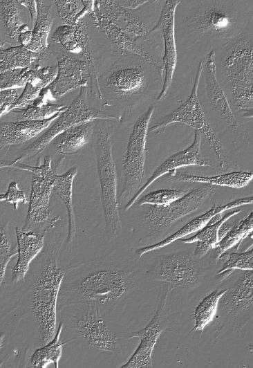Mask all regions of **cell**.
Segmentation results:
<instances>
[{
  "mask_svg": "<svg viewBox=\"0 0 253 368\" xmlns=\"http://www.w3.org/2000/svg\"><path fill=\"white\" fill-rule=\"evenodd\" d=\"M246 350L253 356V344H249L246 347Z\"/></svg>",
  "mask_w": 253,
  "mask_h": 368,
  "instance_id": "cell-48",
  "label": "cell"
},
{
  "mask_svg": "<svg viewBox=\"0 0 253 368\" xmlns=\"http://www.w3.org/2000/svg\"><path fill=\"white\" fill-rule=\"evenodd\" d=\"M243 210H234L226 212L224 216L221 214L214 216L209 223L196 233L186 239L178 241L182 243H196L194 251V256L197 259H201L210 250H214L220 242L219 229L221 226L231 217L241 212Z\"/></svg>",
  "mask_w": 253,
  "mask_h": 368,
  "instance_id": "cell-27",
  "label": "cell"
},
{
  "mask_svg": "<svg viewBox=\"0 0 253 368\" xmlns=\"http://www.w3.org/2000/svg\"><path fill=\"white\" fill-rule=\"evenodd\" d=\"M95 134V151L105 229L109 239L113 240L121 234L122 222L117 194L115 163L112 154L111 127L101 125Z\"/></svg>",
  "mask_w": 253,
  "mask_h": 368,
  "instance_id": "cell-6",
  "label": "cell"
},
{
  "mask_svg": "<svg viewBox=\"0 0 253 368\" xmlns=\"http://www.w3.org/2000/svg\"><path fill=\"white\" fill-rule=\"evenodd\" d=\"M216 190L214 185L204 184L194 187L168 205H149L141 217V221L149 230L147 237H162L173 224L197 210Z\"/></svg>",
  "mask_w": 253,
  "mask_h": 368,
  "instance_id": "cell-14",
  "label": "cell"
},
{
  "mask_svg": "<svg viewBox=\"0 0 253 368\" xmlns=\"http://www.w3.org/2000/svg\"><path fill=\"white\" fill-rule=\"evenodd\" d=\"M203 137L199 131H195L192 143L186 149L178 151L163 160L153 171L147 182L143 184L132 199L126 203L124 210H128L136 203L142 193L158 178L171 171L187 166L212 167L210 161L201 153V142Z\"/></svg>",
  "mask_w": 253,
  "mask_h": 368,
  "instance_id": "cell-19",
  "label": "cell"
},
{
  "mask_svg": "<svg viewBox=\"0 0 253 368\" xmlns=\"http://www.w3.org/2000/svg\"><path fill=\"white\" fill-rule=\"evenodd\" d=\"M165 177L172 182L200 183L239 189L247 186L253 180V172L233 171L213 176H204L171 171Z\"/></svg>",
  "mask_w": 253,
  "mask_h": 368,
  "instance_id": "cell-28",
  "label": "cell"
},
{
  "mask_svg": "<svg viewBox=\"0 0 253 368\" xmlns=\"http://www.w3.org/2000/svg\"><path fill=\"white\" fill-rule=\"evenodd\" d=\"M218 80L236 112L253 109V35L245 32L220 49Z\"/></svg>",
  "mask_w": 253,
  "mask_h": 368,
  "instance_id": "cell-4",
  "label": "cell"
},
{
  "mask_svg": "<svg viewBox=\"0 0 253 368\" xmlns=\"http://www.w3.org/2000/svg\"><path fill=\"white\" fill-rule=\"evenodd\" d=\"M155 109L151 105L134 122L129 134L123 157V187L118 194L119 205L127 203L143 185L144 165L148 153L147 147L149 125Z\"/></svg>",
  "mask_w": 253,
  "mask_h": 368,
  "instance_id": "cell-11",
  "label": "cell"
},
{
  "mask_svg": "<svg viewBox=\"0 0 253 368\" xmlns=\"http://www.w3.org/2000/svg\"><path fill=\"white\" fill-rule=\"evenodd\" d=\"M61 311L64 328L81 338L90 347L100 351L122 353L120 338L109 328L99 304H73Z\"/></svg>",
  "mask_w": 253,
  "mask_h": 368,
  "instance_id": "cell-7",
  "label": "cell"
},
{
  "mask_svg": "<svg viewBox=\"0 0 253 368\" xmlns=\"http://www.w3.org/2000/svg\"><path fill=\"white\" fill-rule=\"evenodd\" d=\"M37 17L32 28V38L26 48L35 53H44L48 48L47 39L55 19L53 1H36Z\"/></svg>",
  "mask_w": 253,
  "mask_h": 368,
  "instance_id": "cell-30",
  "label": "cell"
},
{
  "mask_svg": "<svg viewBox=\"0 0 253 368\" xmlns=\"http://www.w3.org/2000/svg\"><path fill=\"white\" fill-rule=\"evenodd\" d=\"M0 29L1 50L5 44L19 46L20 34L32 30L28 10L19 1L1 0Z\"/></svg>",
  "mask_w": 253,
  "mask_h": 368,
  "instance_id": "cell-24",
  "label": "cell"
},
{
  "mask_svg": "<svg viewBox=\"0 0 253 368\" xmlns=\"http://www.w3.org/2000/svg\"><path fill=\"white\" fill-rule=\"evenodd\" d=\"M0 201L12 203L15 210L18 209L19 202L24 204L28 202L24 190L19 187L18 183L16 181L9 183L7 192L1 194Z\"/></svg>",
  "mask_w": 253,
  "mask_h": 368,
  "instance_id": "cell-42",
  "label": "cell"
},
{
  "mask_svg": "<svg viewBox=\"0 0 253 368\" xmlns=\"http://www.w3.org/2000/svg\"><path fill=\"white\" fill-rule=\"evenodd\" d=\"M181 19L184 35L199 39L229 41L243 33L245 18L232 1H198Z\"/></svg>",
  "mask_w": 253,
  "mask_h": 368,
  "instance_id": "cell-5",
  "label": "cell"
},
{
  "mask_svg": "<svg viewBox=\"0 0 253 368\" xmlns=\"http://www.w3.org/2000/svg\"><path fill=\"white\" fill-rule=\"evenodd\" d=\"M95 120L73 125L58 134L50 142L57 152L63 155H73L87 145L94 133Z\"/></svg>",
  "mask_w": 253,
  "mask_h": 368,
  "instance_id": "cell-29",
  "label": "cell"
},
{
  "mask_svg": "<svg viewBox=\"0 0 253 368\" xmlns=\"http://www.w3.org/2000/svg\"><path fill=\"white\" fill-rule=\"evenodd\" d=\"M196 259L184 251L160 255L149 265L145 274L174 289H194L201 284L206 273Z\"/></svg>",
  "mask_w": 253,
  "mask_h": 368,
  "instance_id": "cell-13",
  "label": "cell"
},
{
  "mask_svg": "<svg viewBox=\"0 0 253 368\" xmlns=\"http://www.w3.org/2000/svg\"><path fill=\"white\" fill-rule=\"evenodd\" d=\"M248 237H249L250 241L249 242H247L245 244L246 246L244 248H243V250H248L249 248H250L253 246V232L252 234H250ZM244 250H243V251H244Z\"/></svg>",
  "mask_w": 253,
  "mask_h": 368,
  "instance_id": "cell-47",
  "label": "cell"
},
{
  "mask_svg": "<svg viewBox=\"0 0 253 368\" xmlns=\"http://www.w3.org/2000/svg\"><path fill=\"white\" fill-rule=\"evenodd\" d=\"M253 203V195L245 196L233 200L225 204H214L212 208L205 213L191 219L187 223L184 225L179 230L168 236L165 239L149 246L141 247L136 249L135 253L140 259L144 254L152 252L167 246L170 245L176 240L181 239L190 234L194 233L207 226L212 218L223 212L232 210L235 208Z\"/></svg>",
  "mask_w": 253,
  "mask_h": 368,
  "instance_id": "cell-23",
  "label": "cell"
},
{
  "mask_svg": "<svg viewBox=\"0 0 253 368\" xmlns=\"http://www.w3.org/2000/svg\"><path fill=\"white\" fill-rule=\"evenodd\" d=\"M53 2L57 15L65 25H73L75 17L84 8L82 1L79 0H55Z\"/></svg>",
  "mask_w": 253,
  "mask_h": 368,
  "instance_id": "cell-41",
  "label": "cell"
},
{
  "mask_svg": "<svg viewBox=\"0 0 253 368\" xmlns=\"http://www.w3.org/2000/svg\"><path fill=\"white\" fill-rule=\"evenodd\" d=\"M120 6L129 10H137L140 6L147 4L149 1L140 0H117Z\"/></svg>",
  "mask_w": 253,
  "mask_h": 368,
  "instance_id": "cell-45",
  "label": "cell"
},
{
  "mask_svg": "<svg viewBox=\"0 0 253 368\" xmlns=\"http://www.w3.org/2000/svg\"><path fill=\"white\" fill-rule=\"evenodd\" d=\"M138 288L134 268L113 261H85L67 268L59 293L58 311L91 302L113 309Z\"/></svg>",
  "mask_w": 253,
  "mask_h": 368,
  "instance_id": "cell-1",
  "label": "cell"
},
{
  "mask_svg": "<svg viewBox=\"0 0 253 368\" xmlns=\"http://www.w3.org/2000/svg\"><path fill=\"white\" fill-rule=\"evenodd\" d=\"M182 3L178 0L165 1L158 21L149 31L151 35L154 33H160L163 40V82L161 91L157 97V101H161L166 97L172 83L176 70L178 55L176 41V13L178 6Z\"/></svg>",
  "mask_w": 253,
  "mask_h": 368,
  "instance_id": "cell-17",
  "label": "cell"
},
{
  "mask_svg": "<svg viewBox=\"0 0 253 368\" xmlns=\"http://www.w3.org/2000/svg\"><path fill=\"white\" fill-rule=\"evenodd\" d=\"M242 117L245 118H253V109L244 110L241 112Z\"/></svg>",
  "mask_w": 253,
  "mask_h": 368,
  "instance_id": "cell-46",
  "label": "cell"
},
{
  "mask_svg": "<svg viewBox=\"0 0 253 368\" xmlns=\"http://www.w3.org/2000/svg\"><path fill=\"white\" fill-rule=\"evenodd\" d=\"M44 55L45 52L35 53L21 45L2 49L0 52V73L18 68H30Z\"/></svg>",
  "mask_w": 253,
  "mask_h": 368,
  "instance_id": "cell-33",
  "label": "cell"
},
{
  "mask_svg": "<svg viewBox=\"0 0 253 368\" xmlns=\"http://www.w3.org/2000/svg\"><path fill=\"white\" fill-rule=\"evenodd\" d=\"M174 288L165 284L160 287L155 313L149 322L142 329L128 332L126 338H138L140 343L128 361L121 365L122 368H149L153 367V349L162 333L169 327V307L168 300Z\"/></svg>",
  "mask_w": 253,
  "mask_h": 368,
  "instance_id": "cell-16",
  "label": "cell"
},
{
  "mask_svg": "<svg viewBox=\"0 0 253 368\" xmlns=\"http://www.w3.org/2000/svg\"><path fill=\"white\" fill-rule=\"evenodd\" d=\"M51 158L44 156L41 165L34 167L21 163L1 162V167H12L30 172L32 174L29 207L24 231L33 230L37 226L47 223L50 218V197L53 190L57 174L51 167Z\"/></svg>",
  "mask_w": 253,
  "mask_h": 368,
  "instance_id": "cell-15",
  "label": "cell"
},
{
  "mask_svg": "<svg viewBox=\"0 0 253 368\" xmlns=\"http://www.w3.org/2000/svg\"><path fill=\"white\" fill-rule=\"evenodd\" d=\"M18 248L17 261L12 268L11 279L14 283L23 282L29 271L30 264L45 246V233L34 230L24 231L15 228Z\"/></svg>",
  "mask_w": 253,
  "mask_h": 368,
  "instance_id": "cell-25",
  "label": "cell"
},
{
  "mask_svg": "<svg viewBox=\"0 0 253 368\" xmlns=\"http://www.w3.org/2000/svg\"><path fill=\"white\" fill-rule=\"evenodd\" d=\"M189 190L177 189H160L150 192L137 200L136 204L142 206L145 204L166 206L186 194Z\"/></svg>",
  "mask_w": 253,
  "mask_h": 368,
  "instance_id": "cell-38",
  "label": "cell"
},
{
  "mask_svg": "<svg viewBox=\"0 0 253 368\" xmlns=\"http://www.w3.org/2000/svg\"><path fill=\"white\" fill-rule=\"evenodd\" d=\"M227 289V288L215 289L198 303L193 313L194 326L191 332L203 331L204 328L214 320L218 312L220 299Z\"/></svg>",
  "mask_w": 253,
  "mask_h": 368,
  "instance_id": "cell-35",
  "label": "cell"
},
{
  "mask_svg": "<svg viewBox=\"0 0 253 368\" xmlns=\"http://www.w3.org/2000/svg\"><path fill=\"white\" fill-rule=\"evenodd\" d=\"M7 226H1L0 229V284L3 286L6 270L12 257L18 253L17 245L12 246L7 235Z\"/></svg>",
  "mask_w": 253,
  "mask_h": 368,
  "instance_id": "cell-40",
  "label": "cell"
},
{
  "mask_svg": "<svg viewBox=\"0 0 253 368\" xmlns=\"http://www.w3.org/2000/svg\"><path fill=\"white\" fill-rule=\"evenodd\" d=\"M253 232V211L244 219L232 226L226 235L214 249V258L217 262L219 258L228 250L233 248L236 252L242 242Z\"/></svg>",
  "mask_w": 253,
  "mask_h": 368,
  "instance_id": "cell-34",
  "label": "cell"
},
{
  "mask_svg": "<svg viewBox=\"0 0 253 368\" xmlns=\"http://www.w3.org/2000/svg\"><path fill=\"white\" fill-rule=\"evenodd\" d=\"M33 67L18 68L0 73L1 90L19 87L26 84L33 74Z\"/></svg>",
  "mask_w": 253,
  "mask_h": 368,
  "instance_id": "cell-39",
  "label": "cell"
},
{
  "mask_svg": "<svg viewBox=\"0 0 253 368\" xmlns=\"http://www.w3.org/2000/svg\"><path fill=\"white\" fill-rule=\"evenodd\" d=\"M68 107L51 103L48 101L41 106H35L28 104L24 108H16L10 110V114L15 120H38L48 118V116H53L57 113H62L67 109Z\"/></svg>",
  "mask_w": 253,
  "mask_h": 368,
  "instance_id": "cell-36",
  "label": "cell"
},
{
  "mask_svg": "<svg viewBox=\"0 0 253 368\" xmlns=\"http://www.w3.org/2000/svg\"><path fill=\"white\" fill-rule=\"evenodd\" d=\"M77 168L73 167L62 175H57L53 190L64 203L68 214V231L66 237L68 248H71L77 235L75 215L73 205V183Z\"/></svg>",
  "mask_w": 253,
  "mask_h": 368,
  "instance_id": "cell-31",
  "label": "cell"
},
{
  "mask_svg": "<svg viewBox=\"0 0 253 368\" xmlns=\"http://www.w3.org/2000/svg\"><path fill=\"white\" fill-rule=\"evenodd\" d=\"M23 90L19 88H10L0 91L1 117L8 113L10 107L21 95Z\"/></svg>",
  "mask_w": 253,
  "mask_h": 368,
  "instance_id": "cell-43",
  "label": "cell"
},
{
  "mask_svg": "<svg viewBox=\"0 0 253 368\" xmlns=\"http://www.w3.org/2000/svg\"><path fill=\"white\" fill-rule=\"evenodd\" d=\"M19 2L24 5L29 11L31 17V23L32 28L35 25V23L37 17V6L36 1L31 0H19Z\"/></svg>",
  "mask_w": 253,
  "mask_h": 368,
  "instance_id": "cell-44",
  "label": "cell"
},
{
  "mask_svg": "<svg viewBox=\"0 0 253 368\" xmlns=\"http://www.w3.org/2000/svg\"><path fill=\"white\" fill-rule=\"evenodd\" d=\"M48 48L57 58V74L55 80L39 93L32 104L43 105L44 95L48 91L53 98H59L72 90L83 86H87L89 97L98 98V74L95 60L85 61L76 58L52 44H48Z\"/></svg>",
  "mask_w": 253,
  "mask_h": 368,
  "instance_id": "cell-8",
  "label": "cell"
},
{
  "mask_svg": "<svg viewBox=\"0 0 253 368\" xmlns=\"http://www.w3.org/2000/svg\"><path fill=\"white\" fill-rule=\"evenodd\" d=\"M63 240H46L39 261L28 273L27 287L21 296L20 318L32 315L41 345L55 335L59 293L67 271L59 266V255Z\"/></svg>",
  "mask_w": 253,
  "mask_h": 368,
  "instance_id": "cell-2",
  "label": "cell"
},
{
  "mask_svg": "<svg viewBox=\"0 0 253 368\" xmlns=\"http://www.w3.org/2000/svg\"><path fill=\"white\" fill-rule=\"evenodd\" d=\"M94 8L111 24L136 40H150L151 28L136 10L123 8L117 0L95 1Z\"/></svg>",
  "mask_w": 253,
  "mask_h": 368,
  "instance_id": "cell-21",
  "label": "cell"
},
{
  "mask_svg": "<svg viewBox=\"0 0 253 368\" xmlns=\"http://www.w3.org/2000/svg\"><path fill=\"white\" fill-rule=\"evenodd\" d=\"M204 61L201 75L203 77V101L225 127L233 131H237L241 125L235 118L227 94L217 77L216 52L211 50L205 57Z\"/></svg>",
  "mask_w": 253,
  "mask_h": 368,
  "instance_id": "cell-18",
  "label": "cell"
},
{
  "mask_svg": "<svg viewBox=\"0 0 253 368\" xmlns=\"http://www.w3.org/2000/svg\"><path fill=\"white\" fill-rule=\"evenodd\" d=\"M115 119L119 120L120 118L106 111L91 107L88 100L87 86H83L80 88L77 97L66 111L60 113L49 129L25 147L19 157L12 163H21L41 154L58 134L73 125L91 120Z\"/></svg>",
  "mask_w": 253,
  "mask_h": 368,
  "instance_id": "cell-12",
  "label": "cell"
},
{
  "mask_svg": "<svg viewBox=\"0 0 253 368\" xmlns=\"http://www.w3.org/2000/svg\"><path fill=\"white\" fill-rule=\"evenodd\" d=\"M64 329V323L61 321L53 338L39 348H37L30 356L28 367L46 368L51 363L58 368L62 356L63 348L68 341L61 340V334Z\"/></svg>",
  "mask_w": 253,
  "mask_h": 368,
  "instance_id": "cell-32",
  "label": "cell"
},
{
  "mask_svg": "<svg viewBox=\"0 0 253 368\" xmlns=\"http://www.w3.org/2000/svg\"><path fill=\"white\" fill-rule=\"evenodd\" d=\"M90 20L81 19L73 25L62 24L52 33L50 44H55L64 52L82 60H95L89 33Z\"/></svg>",
  "mask_w": 253,
  "mask_h": 368,
  "instance_id": "cell-20",
  "label": "cell"
},
{
  "mask_svg": "<svg viewBox=\"0 0 253 368\" xmlns=\"http://www.w3.org/2000/svg\"></svg>",
  "mask_w": 253,
  "mask_h": 368,
  "instance_id": "cell-49",
  "label": "cell"
},
{
  "mask_svg": "<svg viewBox=\"0 0 253 368\" xmlns=\"http://www.w3.org/2000/svg\"><path fill=\"white\" fill-rule=\"evenodd\" d=\"M90 16L91 26L102 32L111 43L114 52L118 55H136L140 56L163 73V65L133 37L125 33L107 21L95 8Z\"/></svg>",
  "mask_w": 253,
  "mask_h": 368,
  "instance_id": "cell-22",
  "label": "cell"
},
{
  "mask_svg": "<svg viewBox=\"0 0 253 368\" xmlns=\"http://www.w3.org/2000/svg\"><path fill=\"white\" fill-rule=\"evenodd\" d=\"M60 112L44 120H14L0 125V148L19 145L37 136L60 115Z\"/></svg>",
  "mask_w": 253,
  "mask_h": 368,
  "instance_id": "cell-26",
  "label": "cell"
},
{
  "mask_svg": "<svg viewBox=\"0 0 253 368\" xmlns=\"http://www.w3.org/2000/svg\"><path fill=\"white\" fill-rule=\"evenodd\" d=\"M219 301L215 339L240 332L253 318V270H244Z\"/></svg>",
  "mask_w": 253,
  "mask_h": 368,
  "instance_id": "cell-10",
  "label": "cell"
},
{
  "mask_svg": "<svg viewBox=\"0 0 253 368\" xmlns=\"http://www.w3.org/2000/svg\"><path fill=\"white\" fill-rule=\"evenodd\" d=\"M119 56L98 75V100L104 107L129 111L148 95L154 80H163V73L140 56Z\"/></svg>",
  "mask_w": 253,
  "mask_h": 368,
  "instance_id": "cell-3",
  "label": "cell"
},
{
  "mask_svg": "<svg viewBox=\"0 0 253 368\" xmlns=\"http://www.w3.org/2000/svg\"><path fill=\"white\" fill-rule=\"evenodd\" d=\"M204 59L198 64L193 86L189 97L180 106L149 128L150 132L160 135L166 128L175 123L187 125L200 131L214 150L222 168L227 165V157L221 140L208 122L198 98V87L202 75Z\"/></svg>",
  "mask_w": 253,
  "mask_h": 368,
  "instance_id": "cell-9",
  "label": "cell"
},
{
  "mask_svg": "<svg viewBox=\"0 0 253 368\" xmlns=\"http://www.w3.org/2000/svg\"><path fill=\"white\" fill-rule=\"evenodd\" d=\"M221 261L223 264L216 275L230 274L235 270H253V246L241 252H226L219 258L218 261Z\"/></svg>",
  "mask_w": 253,
  "mask_h": 368,
  "instance_id": "cell-37",
  "label": "cell"
}]
</instances>
